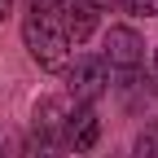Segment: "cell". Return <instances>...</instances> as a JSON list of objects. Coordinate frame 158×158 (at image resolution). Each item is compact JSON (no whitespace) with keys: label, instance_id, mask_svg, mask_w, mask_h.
I'll return each mask as SVG.
<instances>
[{"label":"cell","instance_id":"6da1fadb","mask_svg":"<svg viewBox=\"0 0 158 158\" xmlns=\"http://www.w3.org/2000/svg\"><path fill=\"white\" fill-rule=\"evenodd\" d=\"M22 44H27L31 62L40 70L62 75L70 66V40H66V31L57 27V18L48 9H27V18H22Z\"/></svg>","mask_w":158,"mask_h":158},{"label":"cell","instance_id":"7a4b0ae2","mask_svg":"<svg viewBox=\"0 0 158 158\" xmlns=\"http://www.w3.org/2000/svg\"><path fill=\"white\" fill-rule=\"evenodd\" d=\"M106 88H110V66L101 62V53H84L66 66V97L75 106H92Z\"/></svg>","mask_w":158,"mask_h":158},{"label":"cell","instance_id":"3957f363","mask_svg":"<svg viewBox=\"0 0 158 158\" xmlns=\"http://www.w3.org/2000/svg\"><path fill=\"white\" fill-rule=\"evenodd\" d=\"M101 62L110 66V70H118V75H136L141 70V62H145V40L136 35L132 27H110L106 31V48H101Z\"/></svg>","mask_w":158,"mask_h":158},{"label":"cell","instance_id":"277c9868","mask_svg":"<svg viewBox=\"0 0 158 158\" xmlns=\"http://www.w3.org/2000/svg\"><path fill=\"white\" fill-rule=\"evenodd\" d=\"M70 114H75L70 97H44V101H35V136L66 149V123H70Z\"/></svg>","mask_w":158,"mask_h":158},{"label":"cell","instance_id":"5b68a950","mask_svg":"<svg viewBox=\"0 0 158 158\" xmlns=\"http://www.w3.org/2000/svg\"><path fill=\"white\" fill-rule=\"evenodd\" d=\"M97 9L92 0H57V9H53V18H57V27L66 31V40L70 44H84V40L97 31Z\"/></svg>","mask_w":158,"mask_h":158},{"label":"cell","instance_id":"8992f818","mask_svg":"<svg viewBox=\"0 0 158 158\" xmlns=\"http://www.w3.org/2000/svg\"><path fill=\"white\" fill-rule=\"evenodd\" d=\"M97 141H101V118H97V110L92 106H75L70 123H66V149L88 154Z\"/></svg>","mask_w":158,"mask_h":158},{"label":"cell","instance_id":"52a82bcc","mask_svg":"<svg viewBox=\"0 0 158 158\" xmlns=\"http://www.w3.org/2000/svg\"><path fill=\"white\" fill-rule=\"evenodd\" d=\"M132 158H158V127H145L132 145Z\"/></svg>","mask_w":158,"mask_h":158},{"label":"cell","instance_id":"ba28073f","mask_svg":"<svg viewBox=\"0 0 158 158\" xmlns=\"http://www.w3.org/2000/svg\"><path fill=\"white\" fill-rule=\"evenodd\" d=\"M18 158H62V145H48V141H40V136H31Z\"/></svg>","mask_w":158,"mask_h":158},{"label":"cell","instance_id":"9c48e42d","mask_svg":"<svg viewBox=\"0 0 158 158\" xmlns=\"http://www.w3.org/2000/svg\"><path fill=\"white\" fill-rule=\"evenodd\" d=\"M132 13H158V0H123Z\"/></svg>","mask_w":158,"mask_h":158},{"label":"cell","instance_id":"30bf717a","mask_svg":"<svg viewBox=\"0 0 158 158\" xmlns=\"http://www.w3.org/2000/svg\"><path fill=\"white\" fill-rule=\"evenodd\" d=\"M31 9H48V13H53V9H57V0H31Z\"/></svg>","mask_w":158,"mask_h":158},{"label":"cell","instance_id":"8fae6325","mask_svg":"<svg viewBox=\"0 0 158 158\" xmlns=\"http://www.w3.org/2000/svg\"><path fill=\"white\" fill-rule=\"evenodd\" d=\"M92 5H97V9H118L123 0H92Z\"/></svg>","mask_w":158,"mask_h":158},{"label":"cell","instance_id":"7c38bea8","mask_svg":"<svg viewBox=\"0 0 158 158\" xmlns=\"http://www.w3.org/2000/svg\"><path fill=\"white\" fill-rule=\"evenodd\" d=\"M9 13H13V0H0V22H5Z\"/></svg>","mask_w":158,"mask_h":158},{"label":"cell","instance_id":"4fadbf2b","mask_svg":"<svg viewBox=\"0 0 158 158\" xmlns=\"http://www.w3.org/2000/svg\"><path fill=\"white\" fill-rule=\"evenodd\" d=\"M149 66H154V79H158V48H154V57H149Z\"/></svg>","mask_w":158,"mask_h":158}]
</instances>
